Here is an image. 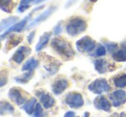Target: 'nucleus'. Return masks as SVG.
<instances>
[{
  "instance_id": "obj_4",
  "label": "nucleus",
  "mask_w": 126,
  "mask_h": 117,
  "mask_svg": "<svg viewBox=\"0 0 126 117\" xmlns=\"http://www.w3.org/2000/svg\"><path fill=\"white\" fill-rule=\"evenodd\" d=\"M109 84L105 79H97L88 86V90L94 94L100 95L102 93H106L110 91Z\"/></svg>"
},
{
  "instance_id": "obj_31",
  "label": "nucleus",
  "mask_w": 126,
  "mask_h": 117,
  "mask_svg": "<svg viewBox=\"0 0 126 117\" xmlns=\"http://www.w3.org/2000/svg\"><path fill=\"white\" fill-rule=\"evenodd\" d=\"M62 30H63V27H62L61 23H58L54 27V29H53V33H54L55 35H58V34H60V33H62Z\"/></svg>"
},
{
  "instance_id": "obj_14",
  "label": "nucleus",
  "mask_w": 126,
  "mask_h": 117,
  "mask_svg": "<svg viewBox=\"0 0 126 117\" xmlns=\"http://www.w3.org/2000/svg\"><path fill=\"white\" fill-rule=\"evenodd\" d=\"M94 105L95 109H100V110L104 111H110L111 109V104L110 102L103 96H99L94 101Z\"/></svg>"
},
{
  "instance_id": "obj_6",
  "label": "nucleus",
  "mask_w": 126,
  "mask_h": 117,
  "mask_svg": "<svg viewBox=\"0 0 126 117\" xmlns=\"http://www.w3.org/2000/svg\"><path fill=\"white\" fill-rule=\"evenodd\" d=\"M111 105L118 108L126 103V91L123 90H118L111 92L109 96Z\"/></svg>"
},
{
  "instance_id": "obj_8",
  "label": "nucleus",
  "mask_w": 126,
  "mask_h": 117,
  "mask_svg": "<svg viewBox=\"0 0 126 117\" xmlns=\"http://www.w3.org/2000/svg\"><path fill=\"white\" fill-rule=\"evenodd\" d=\"M8 96L10 100H12L16 105H22L26 103V97L23 95L22 90L16 87L10 89Z\"/></svg>"
},
{
  "instance_id": "obj_20",
  "label": "nucleus",
  "mask_w": 126,
  "mask_h": 117,
  "mask_svg": "<svg viewBox=\"0 0 126 117\" xmlns=\"http://www.w3.org/2000/svg\"><path fill=\"white\" fill-rule=\"evenodd\" d=\"M36 104H37L36 99H35L34 97H33V98L27 101L25 104H23V106L22 107V109H23L28 115H33Z\"/></svg>"
},
{
  "instance_id": "obj_24",
  "label": "nucleus",
  "mask_w": 126,
  "mask_h": 117,
  "mask_svg": "<svg viewBox=\"0 0 126 117\" xmlns=\"http://www.w3.org/2000/svg\"><path fill=\"white\" fill-rule=\"evenodd\" d=\"M0 9L7 13H10L13 9L12 0H0Z\"/></svg>"
},
{
  "instance_id": "obj_35",
  "label": "nucleus",
  "mask_w": 126,
  "mask_h": 117,
  "mask_svg": "<svg viewBox=\"0 0 126 117\" xmlns=\"http://www.w3.org/2000/svg\"><path fill=\"white\" fill-rule=\"evenodd\" d=\"M77 117H78V116H77ZM82 117H89V113H88V112H85Z\"/></svg>"
},
{
  "instance_id": "obj_34",
  "label": "nucleus",
  "mask_w": 126,
  "mask_h": 117,
  "mask_svg": "<svg viewBox=\"0 0 126 117\" xmlns=\"http://www.w3.org/2000/svg\"><path fill=\"white\" fill-rule=\"evenodd\" d=\"M110 117H126V113H120L119 115L115 113V114L111 115Z\"/></svg>"
},
{
  "instance_id": "obj_29",
  "label": "nucleus",
  "mask_w": 126,
  "mask_h": 117,
  "mask_svg": "<svg viewBox=\"0 0 126 117\" xmlns=\"http://www.w3.org/2000/svg\"><path fill=\"white\" fill-rule=\"evenodd\" d=\"M106 53V47H105L104 45L99 44L98 46L96 48V51H95L94 54V56H105Z\"/></svg>"
},
{
  "instance_id": "obj_23",
  "label": "nucleus",
  "mask_w": 126,
  "mask_h": 117,
  "mask_svg": "<svg viewBox=\"0 0 126 117\" xmlns=\"http://www.w3.org/2000/svg\"><path fill=\"white\" fill-rule=\"evenodd\" d=\"M113 83L118 88H124L126 86V74H120L113 79Z\"/></svg>"
},
{
  "instance_id": "obj_5",
  "label": "nucleus",
  "mask_w": 126,
  "mask_h": 117,
  "mask_svg": "<svg viewBox=\"0 0 126 117\" xmlns=\"http://www.w3.org/2000/svg\"><path fill=\"white\" fill-rule=\"evenodd\" d=\"M65 103L72 109H79L84 104L82 96L78 92H70L65 97Z\"/></svg>"
},
{
  "instance_id": "obj_1",
  "label": "nucleus",
  "mask_w": 126,
  "mask_h": 117,
  "mask_svg": "<svg viewBox=\"0 0 126 117\" xmlns=\"http://www.w3.org/2000/svg\"><path fill=\"white\" fill-rule=\"evenodd\" d=\"M51 45L58 55L65 59H70L75 55L70 44L61 38H54L51 40Z\"/></svg>"
},
{
  "instance_id": "obj_21",
  "label": "nucleus",
  "mask_w": 126,
  "mask_h": 117,
  "mask_svg": "<svg viewBox=\"0 0 126 117\" xmlns=\"http://www.w3.org/2000/svg\"><path fill=\"white\" fill-rule=\"evenodd\" d=\"M38 65H39L38 60H36L35 58L32 57L26 62L25 64L22 66V71H33L35 68H37V67H38Z\"/></svg>"
},
{
  "instance_id": "obj_11",
  "label": "nucleus",
  "mask_w": 126,
  "mask_h": 117,
  "mask_svg": "<svg viewBox=\"0 0 126 117\" xmlns=\"http://www.w3.org/2000/svg\"><path fill=\"white\" fill-rule=\"evenodd\" d=\"M36 95L40 98V104H41V105L45 109H50V108L54 106L55 100L49 93L45 92V91H39L36 92Z\"/></svg>"
},
{
  "instance_id": "obj_16",
  "label": "nucleus",
  "mask_w": 126,
  "mask_h": 117,
  "mask_svg": "<svg viewBox=\"0 0 126 117\" xmlns=\"http://www.w3.org/2000/svg\"><path fill=\"white\" fill-rule=\"evenodd\" d=\"M94 64L95 70L99 73V74H105V73L107 72L108 70V63L105 59H96L94 62Z\"/></svg>"
},
{
  "instance_id": "obj_19",
  "label": "nucleus",
  "mask_w": 126,
  "mask_h": 117,
  "mask_svg": "<svg viewBox=\"0 0 126 117\" xmlns=\"http://www.w3.org/2000/svg\"><path fill=\"white\" fill-rule=\"evenodd\" d=\"M17 19L18 18L16 16H12L2 20L1 22H0V33L5 31V30H8L10 26H12L15 23H16Z\"/></svg>"
},
{
  "instance_id": "obj_3",
  "label": "nucleus",
  "mask_w": 126,
  "mask_h": 117,
  "mask_svg": "<svg viewBox=\"0 0 126 117\" xmlns=\"http://www.w3.org/2000/svg\"><path fill=\"white\" fill-rule=\"evenodd\" d=\"M77 51L81 53H90L95 49L96 43L95 41L88 36H85L76 42Z\"/></svg>"
},
{
  "instance_id": "obj_9",
  "label": "nucleus",
  "mask_w": 126,
  "mask_h": 117,
  "mask_svg": "<svg viewBox=\"0 0 126 117\" xmlns=\"http://www.w3.org/2000/svg\"><path fill=\"white\" fill-rule=\"evenodd\" d=\"M31 53V49L28 46H20L11 56V60L16 64H20Z\"/></svg>"
},
{
  "instance_id": "obj_18",
  "label": "nucleus",
  "mask_w": 126,
  "mask_h": 117,
  "mask_svg": "<svg viewBox=\"0 0 126 117\" xmlns=\"http://www.w3.org/2000/svg\"><path fill=\"white\" fill-rule=\"evenodd\" d=\"M15 109L13 105L6 101H1L0 102V116H5V115H11L14 113Z\"/></svg>"
},
{
  "instance_id": "obj_30",
  "label": "nucleus",
  "mask_w": 126,
  "mask_h": 117,
  "mask_svg": "<svg viewBox=\"0 0 126 117\" xmlns=\"http://www.w3.org/2000/svg\"><path fill=\"white\" fill-rule=\"evenodd\" d=\"M105 46L106 47L107 51H109L110 53H111V54H112L113 52H115V51H116L117 50H118V45H117L116 43H111V42H108V43L105 44Z\"/></svg>"
},
{
  "instance_id": "obj_37",
  "label": "nucleus",
  "mask_w": 126,
  "mask_h": 117,
  "mask_svg": "<svg viewBox=\"0 0 126 117\" xmlns=\"http://www.w3.org/2000/svg\"><path fill=\"white\" fill-rule=\"evenodd\" d=\"M45 117H48V116H45Z\"/></svg>"
},
{
  "instance_id": "obj_13",
  "label": "nucleus",
  "mask_w": 126,
  "mask_h": 117,
  "mask_svg": "<svg viewBox=\"0 0 126 117\" xmlns=\"http://www.w3.org/2000/svg\"><path fill=\"white\" fill-rule=\"evenodd\" d=\"M68 86L69 82L66 79H58L53 82L51 86V90L55 95H60L67 89Z\"/></svg>"
},
{
  "instance_id": "obj_15",
  "label": "nucleus",
  "mask_w": 126,
  "mask_h": 117,
  "mask_svg": "<svg viewBox=\"0 0 126 117\" xmlns=\"http://www.w3.org/2000/svg\"><path fill=\"white\" fill-rule=\"evenodd\" d=\"M111 56L113 60L117 62H126V44L122 45V46L113 52Z\"/></svg>"
},
{
  "instance_id": "obj_25",
  "label": "nucleus",
  "mask_w": 126,
  "mask_h": 117,
  "mask_svg": "<svg viewBox=\"0 0 126 117\" xmlns=\"http://www.w3.org/2000/svg\"><path fill=\"white\" fill-rule=\"evenodd\" d=\"M21 41H22V38H19V37H13V38H12V36H11L10 38V39L8 40V42H7L6 50L9 51V50H10L11 48L16 46Z\"/></svg>"
},
{
  "instance_id": "obj_27",
  "label": "nucleus",
  "mask_w": 126,
  "mask_h": 117,
  "mask_svg": "<svg viewBox=\"0 0 126 117\" xmlns=\"http://www.w3.org/2000/svg\"><path fill=\"white\" fill-rule=\"evenodd\" d=\"M8 82V71H0V87H3Z\"/></svg>"
},
{
  "instance_id": "obj_2",
  "label": "nucleus",
  "mask_w": 126,
  "mask_h": 117,
  "mask_svg": "<svg viewBox=\"0 0 126 117\" xmlns=\"http://www.w3.org/2000/svg\"><path fill=\"white\" fill-rule=\"evenodd\" d=\"M87 28V22L81 17L70 19L66 26V32L69 35L75 37L83 33Z\"/></svg>"
},
{
  "instance_id": "obj_32",
  "label": "nucleus",
  "mask_w": 126,
  "mask_h": 117,
  "mask_svg": "<svg viewBox=\"0 0 126 117\" xmlns=\"http://www.w3.org/2000/svg\"><path fill=\"white\" fill-rule=\"evenodd\" d=\"M34 35H35V32H32V33H29V35L28 36V41L29 44H32L33 43V38H34Z\"/></svg>"
},
{
  "instance_id": "obj_28",
  "label": "nucleus",
  "mask_w": 126,
  "mask_h": 117,
  "mask_svg": "<svg viewBox=\"0 0 126 117\" xmlns=\"http://www.w3.org/2000/svg\"><path fill=\"white\" fill-rule=\"evenodd\" d=\"M33 117H45V114L43 112V109H42L41 104H37L35 106L34 111L33 113Z\"/></svg>"
},
{
  "instance_id": "obj_26",
  "label": "nucleus",
  "mask_w": 126,
  "mask_h": 117,
  "mask_svg": "<svg viewBox=\"0 0 126 117\" xmlns=\"http://www.w3.org/2000/svg\"><path fill=\"white\" fill-rule=\"evenodd\" d=\"M34 1L35 0H21L20 4H19V7H18V11L21 12V13L25 11L26 10L28 9V7H29V3Z\"/></svg>"
},
{
  "instance_id": "obj_7",
  "label": "nucleus",
  "mask_w": 126,
  "mask_h": 117,
  "mask_svg": "<svg viewBox=\"0 0 126 117\" xmlns=\"http://www.w3.org/2000/svg\"><path fill=\"white\" fill-rule=\"evenodd\" d=\"M30 18H31V14L28 15L25 18L22 19V21H20L19 22H16V23H15L12 26H10L8 30L5 31V33H3L1 37H0V39L4 38L5 36L10 34V33H15V32H16V33H20V32H22L24 28H26V26H27V24H28V22L30 21Z\"/></svg>"
},
{
  "instance_id": "obj_12",
  "label": "nucleus",
  "mask_w": 126,
  "mask_h": 117,
  "mask_svg": "<svg viewBox=\"0 0 126 117\" xmlns=\"http://www.w3.org/2000/svg\"><path fill=\"white\" fill-rule=\"evenodd\" d=\"M60 67V63L58 62L56 59L47 56L44 59V68L46 70H47L51 74H56L58 71V68Z\"/></svg>"
},
{
  "instance_id": "obj_10",
  "label": "nucleus",
  "mask_w": 126,
  "mask_h": 117,
  "mask_svg": "<svg viewBox=\"0 0 126 117\" xmlns=\"http://www.w3.org/2000/svg\"><path fill=\"white\" fill-rule=\"evenodd\" d=\"M56 10V7H50V8L47 9L46 11H44L43 13H41L40 15L36 16L29 24L28 25V26H26V29H30V28H33V26H37L41 22H43L44 21H46L49 16L53 13V12Z\"/></svg>"
},
{
  "instance_id": "obj_17",
  "label": "nucleus",
  "mask_w": 126,
  "mask_h": 117,
  "mask_svg": "<svg viewBox=\"0 0 126 117\" xmlns=\"http://www.w3.org/2000/svg\"><path fill=\"white\" fill-rule=\"evenodd\" d=\"M51 33H45L43 35H41L38 44L36 45V47H35V50H36L37 52H40V51H42L44 48L47 46V45L48 44L49 40L51 39Z\"/></svg>"
},
{
  "instance_id": "obj_36",
  "label": "nucleus",
  "mask_w": 126,
  "mask_h": 117,
  "mask_svg": "<svg viewBox=\"0 0 126 117\" xmlns=\"http://www.w3.org/2000/svg\"><path fill=\"white\" fill-rule=\"evenodd\" d=\"M0 41H1V39H0Z\"/></svg>"
},
{
  "instance_id": "obj_22",
  "label": "nucleus",
  "mask_w": 126,
  "mask_h": 117,
  "mask_svg": "<svg viewBox=\"0 0 126 117\" xmlns=\"http://www.w3.org/2000/svg\"><path fill=\"white\" fill-rule=\"evenodd\" d=\"M33 75V71H27L23 74L21 76H16L15 78V80L17 83H21V84H26L31 79V78Z\"/></svg>"
},
{
  "instance_id": "obj_33",
  "label": "nucleus",
  "mask_w": 126,
  "mask_h": 117,
  "mask_svg": "<svg viewBox=\"0 0 126 117\" xmlns=\"http://www.w3.org/2000/svg\"><path fill=\"white\" fill-rule=\"evenodd\" d=\"M63 117H76V116H75V113H74L73 111H68V112L65 113V115Z\"/></svg>"
}]
</instances>
